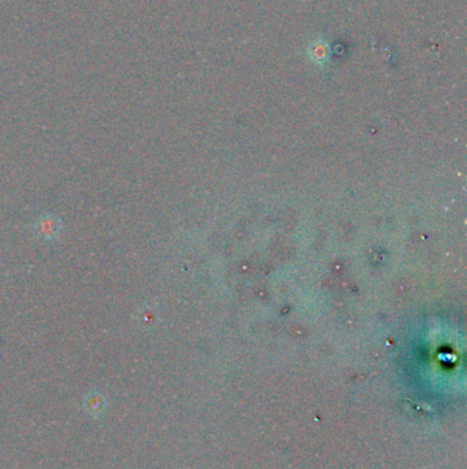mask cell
<instances>
[{"instance_id": "1", "label": "cell", "mask_w": 467, "mask_h": 469, "mask_svg": "<svg viewBox=\"0 0 467 469\" xmlns=\"http://www.w3.org/2000/svg\"><path fill=\"white\" fill-rule=\"evenodd\" d=\"M84 408L85 410L92 415L94 417H98L100 416L105 409H106V401H105V397L99 393H91L85 397L84 399Z\"/></svg>"}]
</instances>
